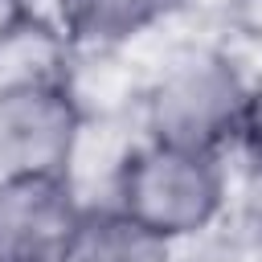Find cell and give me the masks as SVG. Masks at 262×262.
<instances>
[{
    "label": "cell",
    "mask_w": 262,
    "mask_h": 262,
    "mask_svg": "<svg viewBox=\"0 0 262 262\" xmlns=\"http://www.w3.org/2000/svg\"><path fill=\"white\" fill-rule=\"evenodd\" d=\"M82 205L74 176L0 180V262H57Z\"/></svg>",
    "instance_id": "cell-4"
},
{
    "label": "cell",
    "mask_w": 262,
    "mask_h": 262,
    "mask_svg": "<svg viewBox=\"0 0 262 262\" xmlns=\"http://www.w3.org/2000/svg\"><path fill=\"white\" fill-rule=\"evenodd\" d=\"M106 201L180 250L184 242H196L225 221L233 205L229 164L217 151L139 135L111 168Z\"/></svg>",
    "instance_id": "cell-1"
},
{
    "label": "cell",
    "mask_w": 262,
    "mask_h": 262,
    "mask_svg": "<svg viewBox=\"0 0 262 262\" xmlns=\"http://www.w3.org/2000/svg\"><path fill=\"white\" fill-rule=\"evenodd\" d=\"M242 225L254 246H262V176L250 172V188L242 192Z\"/></svg>",
    "instance_id": "cell-9"
},
{
    "label": "cell",
    "mask_w": 262,
    "mask_h": 262,
    "mask_svg": "<svg viewBox=\"0 0 262 262\" xmlns=\"http://www.w3.org/2000/svg\"><path fill=\"white\" fill-rule=\"evenodd\" d=\"M233 151L250 164L254 176H262V74H250L246 106H242V123H237Z\"/></svg>",
    "instance_id": "cell-7"
},
{
    "label": "cell",
    "mask_w": 262,
    "mask_h": 262,
    "mask_svg": "<svg viewBox=\"0 0 262 262\" xmlns=\"http://www.w3.org/2000/svg\"><path fill=\"white\" fill-rule=\"evenodd\" d=\"M57 262H176V246L119 213L111 201H86Z\"/></svg>",
    "instance_id": "cell-6"
},
{
    "label": "cell",
    "mask_w": 262,
    "mask_h": 262,
    "mask_svg": "<svg viewBox=\"0 0 262 262\" xmlns=\"http://www.w3.org/2000/svg\"><path fill=\"white\" fill-rule=\"evenodd\" d=\"M192 4L196 0H57L53 29L66 49L111 53L172 25Z\"/></svg>",
    "instance_id": "cell-5"
},
{
    "label": "cell",
    "mask_w": 262,
    "mask_h": 262,
    "mask_svg": "<svg viewBox=\"0 0 262 262\" xmlns=\"http://www.w3.org/2000/svg\"><path fill=\"white\" fill-rule=\"evenodd\" d=\"M29 29H33L29 0H0V61L29 37Z\"/></svg>",
    "instance_id": "cell-8"
},
{
    "label": "cell",
    "mask_w": 262,
    "mask_h": 262,
    "mask_svg": "<svg viewBox=\"0 0 262 262\" xmlns=\"http://www.w3.org/2000/svg\"><path fill=\"white\" fill-rule=\"evenodd\" d=\"M250 74L221 45L172 49L139 90V135L229 156Z\"/></svg>",
    "instance_id": "cell-2"
},
{
    "label": "cell",
    "mask_w": 262,
    "mask_h": 262,
    "mask_svg": "<svg viewBox=\"0 0 262 262\" xmlns=\"http://www.w3.org/2000/svg\"><path fill=\"white\" fill-rule=\"evenodd\" d=\"M86 106L61 70L0 74V180L74 176Z\"/></svg>",
    "instance_id": "cell-3"
}]
</instances>
